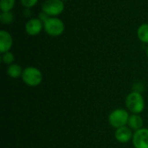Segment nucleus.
Wrapping results in <instances>:
<instances>
[{
	"label": "nucleus",
	"instance_id": "nucleus-1",
	"mask_svg": "<svg viewBox=\"0 0 148 148\" xmlns=\"http://www.w3.org/2000/svg\"><path fill=\"white\" fill-rule=\"evenodd\" d=\"M43 29L49 36H59L64 32L65 24L57 16H49L43 22Z\"/></svg>",
	"mask_w": 148,
	"mask_h": 148
},
{
	"label": "nucleus",
	"instance_id": "nucleus-2",
	"mask_svg": "<svg viewBox=\"0 0 148 148\" xmlns=\"http://www.w3.org/2000/svg\"><path fill=\"white\" fill-rule=\"evenodd\" d=\"M126 106L133 114H140L145 108V101L140 93L132 92L126 99Z\"/></svg>",
	"mask_w": 148,
	"mask_h": 148
},
{
	"label": "nucleus",
	"instance_id": "nucleus-3",
	"mask_svg": "<svg viewBox=\"0 0 148 148\" xmlns=\"http://www.w3.org/2000/svg\"><path fill=\"white\" fill-rule=\"evenodd\" d=\"M22 79L26 85L29 87H36L42 81V74L37 68L28 67L23 69Z\"/></svg>",
	"mask_w": 148,
	"mask_h": 148
},
{
	"label": "nucleus",
	"instance_id": "nucleus-4",
	"mask_svg": "<svg viewBox=\"0 0 148 148\" xmlns=\"http://www.w3.org/2000/svg\"><path fill=\"white\" fill-rule=\"evenodd\" d=\"M128 113L125 109L118 108L111 112L108 116V122L113 127L117 129L119 127L126 126L128 123Z\"/></svg>",
	"mask_w": 148,
	"mask_h": 148
},
{
	"label": "nucleus",
	"instance_id": "nucleus-5",
	"mask_svg": "<svg viewBox=\"0 0 148 148\" xmlns=\"http://www.w3.org/2000/svg\"><path fill=\"white\" fill-rule=\"evenodd\" d=\"M42 9V12L49 16H57L64 10V2L62 0H45Z\"/></svg>",
	"mask_w": 148,
	"mask_h": 148
},
{
	"label": "nucleus",
	"instance_id": "nucleus-6",
	"mask_svg": "<svg viewBox=\"0 0 148 148\" xmlns=\"http://www.w3.org/2000/svg\"><path fill=\"white\" fill-rule=\"evenodd\" d=\"M133 144L134 148H148L147 128H141L134 134Z\"/></svg>",
	"mask_w": 148,
	"mask_h": 148
},
{
	"label": "nucleus",
	"instance_id": "nucleus-7",
	"mask_svg": "<svg viewBox=\"0 0 148 148\" xmlns=\"http://www.w3.org/2000/svg\"><path fill=\"white\" fill-rule=\"evenodd\" d=\"M43 29L42 21L39 18H31L25 24V31L29 36L38 35Z\"/></svg>",
	"mask_w": 148,
	"mask_h": 148
},
{
	"label": "nucleus",
	"instance_id": "nucleus-8",
	"mask_svg": "<svg viewBox=\"0 0 148 148\" xmlns=\"http://www.w3.org/2000/svg\"><path fill=\"white\" fill-rule=\"evenodd\" d=\"M114 136L117 141L121 143H127L131 140L134 134H132V129L130 127L124 126L116 129Z\"/></svg>",
	"mask_w": 148,
	"mask_h": 148
},
{
	"label": "nucleus",
	"instance_id": "nucleus-9",
	"mask_svg": "<svg viewBox=\"0 0 148 148\" xmlns=\"http://www.w3.org/2000/svg\"><path fill=\"white\" fill-rule=\"evenodd\" d=\"M13 44L11 35L6 30L0 31V51L2 54L10 51Z\"/></svg>",
	"mask_w": 148,
	"mask_h": 148
},
{
	"label": "nucleus",
	"instance_id": "nucleus-10",
	"mask_svg": "<svg viewBox=\"0 0 148 148\" xmlns=\"http://www.w3.org/2000/svg\"><path fill=\"white\" fill-rule=\"evenodd\" d=\"M127 124H128L129 127L132 130L137 131V130H140V129L142 128V127H143V120L139 114H134L131 116H129Z\"/></svg>",
	"mask_w": 148,
	"mask_h": 148
},
{
	"label": "nucleus",
	"instance_id": "nucleus-11",
	"mask_svg": "<svg viewBox=\"0 0 148 148\" xmlns=\"http://www.w3.org/2000/svg\"><path fill=\"white\" fill-rule=\"evenodd\" d=\"M23 72V70L22 69V67L16 63L10 64L7 69V74L11 78H17L19 76H22Z\"/></svg>",
	"mask_w": 148,
	"mask_h": 148
},
{
	"label": "nucleus",
	"instance_id": "nucleus-12",
	"mask_svg": "<svg viewBox=\"0 0 148 148\" xmlns=\"http://www.w3.org/2000/svg\"><path fill=\"white\" fill-rule=\"evenodd\" d=\"M137 36L142 42L148 43V23H143L138 28Z\"/></svg>",
	"mask_w": 148,
	"mask_h": 148
},
{
	"label": "nucleus",
	"instance_id": "nucleus-13",
	"mask_svg": "<svg viewBox=\"0 0 148 148\" xmlns=\"http://www.w3.org/2000/svg\"><path fill=\"white\" fill-rule=\"evenodd\" d=\"M16 3V0H1L0 1V10L2 12L11 11Z\"/></svg>",
	"mask_w": 148,
	"mask_h": 148
},
{
	"label": "nucleus",
	"instance_id": "nucleus-14",
	"mask_svg": "<svg viewBox=\"0 0 148 148\" xmlns=\"http://www.w3.org/2000/svg\"><path fill=\"white\" fill-rule=\"evenodd\" d=\"M14 15L11 11L2 12L0 14V21L3 24H10L14 21Z\"/></svg>",
	"mask_w": 148,
	"mask_h": 148
},
{
	"label": "nucleus",
	"instance_id": "nucleus-15",
	"mask_svg": "<svg viewBox=\"0 0 148 148\" xmlns=\"http://www.w3.org/2000/svg\"><path fill=\"white\" fill-rule=\"evenodd\" d=\"M2 61H3V63L10 65V64H12L14 62L15 56H14V55L11 52L8 51V52H5V53L3 54V56H2Z\"/></svg>",
	"mask_w": 148,
	"mask_h": 148
},
{
	"label": "nucleus",
	"instance_id": "nucleus-16",
	"mask_svg": "<svg viewBox=\"0 0 148 148\" xmlns=\"http://www.w3.org/2000/svg\"><path fill=\"white\" fill-rule=\"evenodd\" d=\"M38 3V0H21L22 5L25 9H30Z\"/></svg>",
	"mask_w": 148,
	"mask_h": 148
},
{
	"label": "nucleus",
	"instance_id": "nucleus-17",
	"mask_svg": "<svg viewBox=\"0 0 148 148\" xmlns=\"http://www.w3.org/2000/svg\"><path fill=\"white\" fill-rule=\"evenodd\" d=\"M140 88H143V85L141 84V83H135L134 84V89H135L134 92H137V93H141V89H140Z\"/></svg>",
	"mask_w": 148,
	"mask_h": 148
},
{
	"label": "nucleus",
	"instance_id": "nucleus-18",
	"mask_svg": "<svg viewBox=\"0 0 148 148\" xmlns=\"http://www.w3.org/2000/svg\"><path fill=\"white\" fill-rule=\"evenodd\" d=\"M147 57H148V48H147Z\"/></svg>",
	"mask_w": 148,
	"mask_h": 148
},
{
	"label": "nucleus",
	"instance_id": "nucleus-19",
	"mask_svg": "<svg viewBox=\"0 0 148 148\" xmlns=\"http://www.w3.org/2000/svg\"><path fill=\"white\" fill-rule=\"evenodd\" d=\"M62 1H66V0H62Z\"/></svg>",
	"mask_w": 148,
	"mask_h": 148
}]
</instances>
